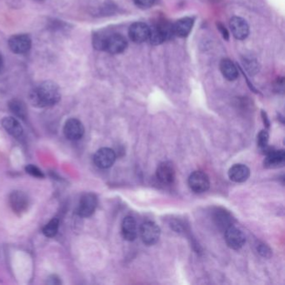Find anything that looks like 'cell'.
Here are the masks:
<instances>
[{
  "instance_id": "12",
  "label": "cell",
  "mask_w": 285,
  "mask_h": 285,
  "mask_svg": "<svg viewBox=\"0 0 285 285\" xmlns=\"http://www.w3.org/2000/svg\"><path fill=\"white\" fill-rule=\"evenodd\" d=\"M9 203L15 214L25 213L29 207V197L21 191H15L9 196Z\"/></svg>"
},
{
  "instance_id": "30",
  "label": "cell",
  "mask_w": 285,
  "mask_h": 285,
  "mask_svg": "<svg viewBox=\"0 0 285 285\" xmlns=\"http://www.w3.org/2000/svg\"><path fill=\"white\" fill-rule=\"evenodd\" d=\"M217 29L220 30V32H221V34H222V36H223V38H224L225 39H227V40H229V34L225 27L223 26V24L218 23V24H217Z\"/></svg>"
},
{
  "instance_id": "32",
  "label": "cell",
  "mask_w": 285,
  "mask_h": 285,
  "mask_svg": "<svg viewBox=\"0 0 285 285\" xmlns=\"http://www.w3.org/2000/svg\"><path fill=\"white\" fill-rule=\"evenodd\" d=\"M3 57H2V55H1V54H0V71H1V69L3 68Z\"/></svg>"
},
{
  "instance_id": "14",
  "label": "cell",
  "mask_w": 285,
  "mask_h": 285,
  "mask_svg": "<svg viewBox=\"0 0 285 285\" xmlns=\"http://www.w3.org/2000/svg\"><path fill=\"white\" fill-rule=\"evenodd\" d=\"M229 26L232 31V36L237 39H245L249 34V24L245 19L240 17H232L230 19Z\"/></svg>"
},
{
  "instance_id": "17",
  "label": "cell",
  "mask_w": 285,
  "mask_h": 285,
  "mask_svg": "<svg viewBox=\"0 0 285 285\" xmlns=\"http://www.w3.org/2000/svg\"><path fill=\"white\" fill-rule=\"evenodd\" d=\"M250 176V170L244 164H235L229 169V177L230 180L237 183L246 181Z\"/></svg>"
},
{
  "instance_id": "31",
  "label": "cell",
  "mask_w": 285,
  "mask_h": 285,
  "mask_svg": "<svg viewBox=\"0 0 285 285\" xmlns=\"http://www.w3.org/2000/svg\"><path fill=\"white\" fill-rule=\"evenodd\" d=\"M262 118H263V122H264V124H265V126L267 128H269L270 126V122H269V119L267 118V113L264 111V110H262Z\"/></svg>"
},
{
  "instance_id": "29",
  "label": "cell",
  "mask_w": 285,
  "mask_h": 285,
  "mask_svg": "<svg viewBox=\"0 0 285 285\" xmlns=\"http://www.w3.org/2000/svg\"><path fill=\"white\" fill-rule=\"evenodd\" d=\"M257 249L258 252L261 254L262 256H264L265 258H268L271 255V250L269 249V248L265 245L264 244H259L257 247Z\"/></svg>"
},
{
  "instance_id": "9",
  "label": "cell",
  "mask_w": 285,
  "mask_h": 285,
  "mask_svg": "<svg viewBox=\"0 0 285 285\" xmlns=\"http://www.w3.org/2000/svg\"><path fill=\"white\" fill-rule=\"evenodd\" d=\"M84 133L85 128L79 120L71 118L66 122L64 126V134L67 139L77 141L83 137Z\"/></svg>"
},
{
  "instance_id": "21",
  "label": "cell",
  "mask_w": 285,
  "mask_h": 285,
  "mask_svg": "<svg viewBox=\"0 0 285 285\" xmlns=\"http://www.w3.org/2000/svg\"><path fill=\"white\" fill-rule=\"evenodd\" d=\"M215 221L217 225L223 229H228L229 227L232 225V216L225 210L218 209L215 214Z\"/></svg>"
},
{
  "instance_id": "22",
  "label": "cell",
  "mask_w": 285,
  "mask_h": 285,
  "mask_svg": "<svg viewBox=\"0 0 285 285\" xmlns=\"http://www.w3.org/2000/svg\"><path fill=\"white\" fill-rule=\"evenodd\" d=\"M9 107L10 110L12 111L13 114H15V116H18L20 119L24 120L26 118V107L22 101L17 99L12 100L9 102Z\"/></svg>"
},
{
  "instance_id": "4",
  "label": "cell",
  "mask_w": 285,
  "mask_h": 285,
  "mask_svg": "<svg viewBox=\"0 0 285 285\" xmlns=\"http://www.w3.org/2000/svg\"><path fill=\"white\" fill-rule=\"evenodd\" d=\"M224 238L226 244L232 249H240L246 243V238L243 231L233 225L225 229Z\"/></svg>"
},
{
  "instance_id": "2",
  "label": "cell",
  "mask_w": 285,
  "mask_h": 285,
  "mask_svg": "<svg viewBox=\"0 0 285 285\" xmlns=\"http://www.w3.org/2000/svg\"><path fill=\"white\" fill-rule=\"evenodd\" d=\"M140 235L143 243L147 246H152L158 243L160 236V229L157 223L146 221L140 228Z\"/></svg>"
},
{
  "instance_id": "19",
  "label": "cell",
  "mask_w": 285,
  "mask_h": 285,
  "mask_svg": "<svg viewBox=\"0 0 285 285\" xmlns=\"http://www.w3.org/2000/svg\"><path fill=\"white\" fill-rule=\"evenodd\" d=\"M193 19L191 18H183L178 21L173 25V34L181 38L187 37L193 29Z\"/></svg>"
},
{
  "instance_id": "27",
  "label": "cell",
  "mask_w": 285,
  "mask_h": 285,
  "mask_svg": "<svg viewBox=\"0 0 285 285\" xmlns=\"http://www.w3.org/2000/svg\"><path fill=\"white\" fill-rule=\"evenodd\" d=\"M25 171L27 173H29L30 175L36 177V178H43L45 177L44 173H42L41 170H39L37 166L31 165V164L28 165L25 167Z\"/></svg>"
},
{
  "instance_id": "7",
  "label": "cell",
  "mask_w": 285,
  "mask_h": 285,
  "mask_svg": "<svg viewBox=\"0 0 285 285\" xmlns=\"http://www.w3.org/2000/svg\"><path fill=\"white\" fill-rule=\"evenodd\" d=\"M97 196L94 193H86L80 198L77 213L80 217H89L95 213L97 207Z\"/></svg>"
},
{
  "instance_id": "11",
  "label": "cell",
  "mask_w": 285,
  "mask_h": 285,
  "mask_svg": "<svg viewBox=\"0 0 285 285\" xmlns=\"http://www.w3.org/2000/svg\"><path fill=\"white\" fill-rule=\"evenodd\" d=\"M150 27L142 22H136L129 29L130 39L137 44H141L148 39Z\"/></svg>"
},
{
  "instance_id": "23",
  "label": "cell",
  "mask_w": 285,
  "mask_h": 285,
  "mask_svg": "<svg viewBox=\"0 0 285 285\" xmlns=\"http://www.w3.org/2000/svg\"><path fill=\"white\" fill-rule=\"evenodd\" d=\"M60 221L56 217H53L43 229V233L47 238H53L59 230Z\"/></svg>"
},
{
  "instance_id": "8",
  "label": "cell",
  "mask_w": 285,
  "mask_h": 285,
  "mask_svg": "<svg viewBox=\"0 0 285 285\" xmlns=\"http://www.w3.org/2000/svg\"><path fill=\"white\" fill-rule=\"evenodd\" d=\"M157 178L164 185L173 184L176 179V170L170 161H163L159 164L157 169Z\"/></svg>"
},
{
  "instance_id": "15",
  "label": "cell",
  "mask_w": 285,
  "mask_h": 285,
  "mask_svg": "<svg viewBox=\"0 0 285 285\" xmlns=\"http://www.w3.org/2000/svg\"><path fill=\"white\" fill-rule=\"evenodd\" d=\"M122 234L125 240L134 241L137 238L138 230L136 220L131 216L125 217L122 223Z\"/></svg>"
},
{
  "instance_id": "28",
  "label": "cell",
  "mask_w": 285,
  "mask_h": 285,
  "mask_svg": "<svg viewBox=\"0 0 285 285\" xmlns=\"http://www.w3.org/2000/svg\"><path fill=\"white\" fill-rule=\"evenodd\" d=\"M156 0H134V3L141 9H148L154 4Z\"/></svg>"
},
{
  "instance_id": "25",
  "label": "cell",
  "mask_w": 285,
  "mask_h": 285,
  "mask_svg": "<svg viewBox=\"0 0 285 285\" xmlns=\"http://www.w3.org/2000/svg\"><path fill=\"white\" fill-rule=\"evenodd\" d=\"M268 139H269V135L266 130H263L258 134L257 144L262 151H266L267 152L270 150V148L268 147Z\"/></svg>"
},
{
  "instance_id": "16",
  "label": "cell",
  "mask_w": 285,
  "mask_h": 285,
  "mask_svg": "<svg viewBox=\"0 0 285 285\" xmlns=\"http://www.w3.org/2000/svg\"><path fill=\"white\" fill-rule=\"evenodd\" d=\"M285 152L284 150L270 149L266 153L264 164L266 168H277L279 166H282L285 164Z\"/></svg>"
},
{
  "instance_id": "24",
  "label": "cell",
  "mask_w": 285,
  "mask_h": 285,
  "mask_svg": "<svg viewBox=\"0 0 285 285\" xmlns=\"http://www.w3.org/2000/svg\"><path fill=\"white\" fill-rule=\"evenodd\" d=\"M243 65L247 72L251 75H254L259 72V63L253 57H244L243 59Z\"/></svg>"
},
{
  "instance_id": "5",
  "label": "cell",
  "mask_w": 285,
  "mask_h": 285,
  "mask_svg": "<svg viewBox=\"0 0 285 285\" xmlns=\"http://www.w3.org/2000/svg\"><path fill=\"white\" fill-rule=\"evenodd\" d=\"M173 34V25L158 24L150 28L148 39L153 45H159L169 38Z\"/></svg>"
},
{
  "instance_id": "10",
  "label": "cell",
  "mask_w": 285,
  "mask_h": 285,
  "mask_svg": "<svg viewBox=\"0 0 285 285\" xmlns=\"http://www.w3.org/2000/svg\"><path fill=\"white\" fill-rule=\"evenodd\" d=\"M127 47V41L120 34H113L107 36L105 51L112 54L122 53Z\"/></svg>"
},
{
  "instance_id": "18",
  "label": "cell",
  "mask_w": 285,
  "mask_h": 285,
  "mask_svg": "<svg viewBox=\"0 0 285 285\" xmlns=\"http://www.w3.org/2000/svg\"><path fill=\"white\" fill-rule=\"evenodd\" d=\"M2 125L5 131L15 138H19L24 134V129L20 123L14 117H5L2 121Z\"/></svg>"
},
{
  "instance_id": "3",
  "label": "cell",
  "mask_w": 285,
  "mask_h": 285,
  "mask_svg": "<svg viewBox=\"0 0 285 285\" xmlns=\"http://www.w3.org/2000/svg\"><path fill=\"white\" fill-rule=\"evenodd\" d=\"M188 186L193 193H205L210 187V180L205 173L195 171L188 178Z\"/></svg>"
},
{
  "instance_id": "20",
  "label": "cell",
  "mask_w": 285,
  "mask_h": 285,
  "mask_svg": "<svg viewBox=\"0 0 285 285\" xmlns=\"http://www.w3.org/2000/svg\"><path fill=\"white\" fill-rule=\"evenodd\" d=\"M220 70L227 80H235L238 76V69L230 60L224 59L220 63Z\"/></svg>"
},
{
  "instance_id": "26",
  "label": "cell",
  "mask_w": 285,
  "mask_h": 285,
  "mask_svg": "<svg viewBox=\"0 0 285 285\" xmlns=\"http://www.w3.org/2000/svg\"><path fill=\"white\" fill-rule=\"evenodd\" d=\"M107 36L96 34L93 38V45L98 51H105L106 48V42H107Z\"/></svg>"
},
{
  "instance_id": "6",
  "label": "cell",
  "mask_w": 285,
  "mask_h": 285,
  "mask_svg": "<svg viewBox=\"0 0 285 285\" xmlns=\"http://www.w3.org/2000/svg\"><path fill=\"white\" fill-rule=\"evenodd\" d=\"M116 159V152L112 149L103 147L99 149L94 155V163L101 169L110 168L115 163Z\"/></svg>"
},
{
  "instance_id": "13",
  "label": "cell",
  "mask_w": 285,
  "mask_h": 285,
  "mask_svg": "<svg viewBox=\"0 0 285 285\" xmlns=\"http://www.w3.org/2000/svg\"><path fill=\"white\" fill-rule=\"evenodd\" d=\"M10 50L15 53H25L30 51L31 48V39L30 36L26 35H18L13 36L9 41Z\"/></svg>"
},
{
  "instance_id": "1",
  "label": "cell",
  "mask_w": 285,
  "mask_h": 285,
  "mask_svg": "<svg viewBox=\"0 0 285 285\" xmlns=\"http://www.w3.org/2000/svg\"><path fill=\"white\" fill-rule=\"evenodd\" d=\"M60 88L52 81L42 82L30 94V103L39 108L53 107L60 101Z\"/></svg>"
}]
</instances>
